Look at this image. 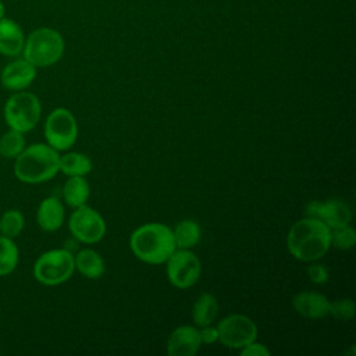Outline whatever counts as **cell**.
<instances>
[{
    "label": "cell",
    "instance_id": "obj_23",
    "mask_svg": "<svg viewBox=\"0 0 356 356\" xmlns=\"http://www.w3.org/2000/svg\"><path fill=\"white\" fill-rule=\"evenodd\" d=\"M25 149V136L22 132L8 129L0 136V156L4 159H15Z\"/></svg>",
    "mask_w": 356,
    "mask_h": 356
},
{
    "label": "cell",
    "instance_id": "obj_9",
    "mask_svg": "<svg viewBox=\"0 0 356 356\" xmlns=\"http://www.w3.org/2000/svg\"><path fill=\"white\" fill-rule=\"evenodd\" d=\"M218 342L229 349H242L257 338L256 323L245 314H229L217 324Z\"/></svg>",
    "mask_w": 356,
    "mask_h": 356
},
{
    "label": "cell",
    "instance_id": "obj_6",
    "mask_svg": "<svg viewBox=\"0 0 356 356\" xmlns=\"http://www.w3.org/2000/svg\"><path fill=\"white\" fill-rule=\"evenodd\" d=\"M75 271L74 254L67 249H51L42 253L33 264V277L38 282L54 286L65 282Z\"/></svg>",
    "mask_w": 356,
    "mask_h": 356
},
{
    "label": "cell",
    "instance_id": "obj_19",
    "mask_svg": "<svg viewBox=\"0 0 356 356\" xmlns=\"http://www.w3.org/2000/svg\"><path fill=\"white\" fill-rule=\"evenodd\" d=\"M89 195H90L89 184L81 175L70 177L63 186V197L65 203L74 209L86 204Z\"/></svg>",
    "mask_w": 356,
    "mask_h": 356
},
{
    "label": "cell",
    "instance_id": "obj_20",
    "mask_svg": "<svg viewBox=\"0 0 356 356\" xmlns=\"http://www.w3.org/2000/svg\"><path fill=\"white\" fill-rule=\"evenodd\" d=\"M200 227L195 220H182L172 229L177 249H192L200 241Z\"/></svg>",
    "mask_w": 356,
    "mask_h": 356
},
{
    "label": "cell",
    "instance_id": "obj_4",
    "mask_svg": "<svg viewBox=\"0 0 356 356\" xmlns=\"http://www.w3.org/2000/svg\"><path fill=\"white\" fill-rule=\"evenodd\" d=\"M64 49V38L58 31L49 26H40L25 38L22 56L36 68H43L60 61Z\"/></svg>",
    "mask_w": 356,
    "mask_h": 356
},
{
    "label": "cell",
    "instance_id": "obj_14",
    "mask_svg": "<svg viewBox=\"0 0 356 356\" xmlns=\"http://www.w3.org/2000/svg\"><path fill=\"white\" fill-rule=\"evenodd\" d=\"M292 306L305 318H323L328 316L330 300L320 292L303 291L292 298Z\"/></svg>",
    "mask_w": 356,
    "mask_h": 356
},
{
    "label": "cell",
    "instance_id": "obj_29",
    "mask_svg": "<svg viewBox=\"0 0 356 356\" xmlns=\"http://www.w3.org/2000/svg\"><path fill=\"white\" fill-rule=\"evenodd\" d=\"M199 334H200L202 343H214V342H218V331H217V327H213L211 324L204 325V327H200Z\"/></svg>",
    "mask_w": 356,
    "mask_h": 356
},
{
    "label": "cell",
    "instance_id": "obj_25",
    "mask_svg": "<svg viewBox=\"0 0 356 356\" xmlns=\"http://www.w3.org/2000/svg\"><path fill=\"white\" fill-rule=\"evenodd\" d=\"M356 243V231L348 225L332 228L331 229V245L337 249L348 250L352 249Z\"/></svg>",
    "mask_w": 356,
    "mask_h": 356
},
{
    "label": "cell",
    "instance_id": "obj_5",
    "mask_svg": "<svg viewBox=\"0 0 356 356\" xmlns=\"http://www.w3.org/2000/svg\"><path fill=\"white\" fill-rule=\"evenodd\" d=\"M42 115V104L39 97L26 90L14 92L4 104V120L8 128L22 134L33 129Z\"/></svg>",
    "mask_w": 356,
    "mask_h": 356
},
{
    "label": "cell",
    "instance_id": "obj_13",
    "mask_svg": "<svg viewBox=\"0 0 356 356\" xmlns=\"http://www.w3.org/2000/svg\"><path fill=\"white\" fill-rule=\"evenodd\" d=\"M202 346L199 328L193 325H179L167 339V353L170 356H193Z\"/></svg>",
    "mask_w": 356,
    "mask_h": 356
},
{
    "label": "cell",
    "instance_id": "obj_2",
    "mask_svg": "<svg viewBox=\"0 0 356 356\" xmlns=\"http://www.w3.org/2000/svg\"><path fill=\"white\" fill-rule=\"evenodd\" d=\"M132 253L147 264H163L172 254L175 241L172 229L161 222H149L138 227L129 238Z\"/></svg>",
    "mask_w": 356,
    "mask_h": 356
},
{
    "label": "cell",
    "instance_id": "obj_7",
    "mask_svg": "<svg viewBox=\"0 0 356 356\" xmlns=\"http://www.w3.org/2000/svg\"><path fill=\"white\" fill-rule=\"evenodd\" d=\"M46 143L57 152L68 150L78 138V124L74 114L64 107L54 108L44 121Z\"/></svg>",
    "mask_w": 356,
    "mask_h": 356
},
{
    "label": "cell",
    "instance_id": "obj_24",
    "mask_svg": "<svg viewBox=\"0 0 356 356\" xmlns=\"http://www.w3.org/2000/svg\"><path fill=\"white\" fill-rule=\"evenodd\" d=\"M25 225V218L19 210L11 209L3 213L0 217V235H4L7 238H17Z\"/></svg>",
    "mask_w": 356,
    "mask_h": 356
},
{
    "label": "cell",
    "instance_id": "obj_12",
    "mask_svg": "<svg viewBox=\"0 0 356 356\" xmlns=\"http://www.w3.org/2000/svg\"><path fill=\"white\" fill-rule=\"evenodd\" d=\"M36 78V67L28 60L17 58L10 61L0 74V82L10 92L25 90Z\"/></svg>",
    "mask_w": 356,
    "mask_h": 356
},
{
    "label": "cell",
    "instance_id": "obj_11",
    "mask_svg": "<svg viewBox=\"0 0 356 356\" xmlns=\"http://www.w3.org/2000/svg\"><path fill=\"white\" fill-rule=\"evenodd\" d=\"M306 217L321 220L330 229L348 225L352 220L350 207L338 199H330L327 202L313 200L307 203L305 209Z\"/></svg>",
    "mask_w": 356,
    "mask_h": 356
},
{
    "label": "cell",
    "instance_id": "obj_8",
    "mask_svg": "<svg viewBox=\"0 0 356 356\" xmlns=\"http://www.w3.org/2000/svg\"><path fill=\"white\" fill-rule=\"evenodd\" d=\"M165 263L167 278L178 289L191 288L200 278L202 263L191 249H175Z\"/></svg>",
    "mask_w": 356,
    "mask_h": 356
},
{
    "label": "cell",
    "instance_id": "obj_1",
    "mask_svg": "<svg viewBox=\"0 0 356 356\" xmlns=\"http://www.w3.org/2000/svg\"><path fill=\"white\" fill-rule=\"evenodd\" d=\"M286 246L296 260L305 263L316 261L331 246V229L318 218L305 217L289 228Z\"/></svg>",
    "mask_w": 356,
    "mask_h": 356
},
{
    "label": "cell",
    "instance_id": "obj_22",
    "mask_svg": "<svg viewBox=\"0 0 356 356\" xmlns=\"http://www.w3.org/2000/svg\"><path fill=\"white\" fill-rule=\"evenodd\" d=\"M19 260V250L14 239L0 235V277L11 274Z\"/></svg>",
    "mask_w": 356,
    "mask_h": 356
},
{
    "label": "cell",
    "instance_id": "obj_16",
    "mask_svg": "<svg viewBox=\"0 0 356 356\" xmlns=\"http://www.w3.org/2000/svg\"><path fill=\"white\" fill-rule=\"evenodd\" d=\"M65 218L64 206L56 196H49L43 199L36 211L38 225L47 232H54L61 228Z\"/></svg>",
    "mask_w": 356,
    "mask_h": 356
},
{
    "label": "cell",
    "instance_id": "obj_26",
    "mask_svg": "<svg viewBox=\"0 0 356 356\" xmlns=\"http://www.w3.org/2000/svg\"><path fill=\"white\" fill-rule=\"evenodd\" d=\"M328 314L341 321L350 320L355 316V303L350 299H338L330 302Z\"/></svg>",
    "mask_w": 356,
    "mask_h": 356
},
{
    "label": "cell",
    "instance_id": "obj_15",
    "mask_svg": "<svg viewBox=\"0 0 356 356\" xmlns=\"http://www.w3.org/2000/svg\"><path fill=\"white\" fill-rule=\"evenodd\" d=\"M25 35L21 26L7 17L0 19V54L17 57L22 53Z\"/></svg>",
    "mask_w": 356,
    "mask_h": 356
},
{
    "label": "cell",
    "instance_id": "obj_30",
    "mask_svg": "<svg viewBox=\"0 0 356 356\" xmlns=\"http://www.w3.org/2000/svg\"><path fill=\"white\" fill-rule=\"evenodd\" d=\"M4 17H6V7H4L3 1L0 0V19H1V18H4Z\"/></svg>",
    "mask_w": 356,
    "mask_h": 356
},
{
    "label": "cell",
    "instance_id": "obj_3",
    "mask_svg": "<svg viewBox=\"0 0 356 356\" xmlns=\"http://www.w3.org/2000/svg\"><path fill=\"white\" fill-rule=\"evenodd\" d=\"M14 160V175L25 184L46 182L58 172L60 154L47 143H33Z\"/></svg>",
    "mask_w": 356,
    "mask_h": 356
},
{
    "label": "cell",
    "instance_id": "obj_10",
    "mask_svg": "<svg viewBox=\"0 0 356 356\" xmlns=\"http://www.w3.org/2000/svg\"><path fill=\"white\" fill-rule=\"evenodd\" d=\"M72 236L82 243H96L106 234V222L99 211L83 204L75 207L68 220Z\"/></svg>",
    "mask_w": 356,
    "mask_h": 356
},
{
    "label": "cell",
    "instance_id": "obj_18",
    "mask_svg": "<svg viewBox=\"0 0 356 356\" xmlns=\"http://www.w3.org/2000/svg\"><path fill=\"white\" fill-rule=\"evenodd\" d=\"M217 313H218V302L216 296L209 292L202 293L196 299L192 307V318L196 327L199 328L211 324L216 320Z\"/></svg>",
    "mask_w": 356,
    "mask_h": 356
},
{
    "label": "cell",
    "instance_id": "obj_21",
    "mask_svg": "<svg viewBox=\"0 0 356 356\" xmlns=\"http://www.w3.org/2000/svg\"><path fill=\"white\" fill-rule=\"evenodd\" d=\"M58 171H61L68 177H74V175L85 177L92 171V161L83 153L70 152L60 156Z\"/></svg>",
    "mask_w": 356,
    "mask_h": 356
},
{
    "label": "cell",
    "instance_id": "obj_28",
    "mask_svg": "<svg viewBox=\"0 0 356 356\" xmlns=\"http://www.w3.org/2000/svg\"><path fill=\"white\" fill-rule=\"evenodd\" d=\"M241 355L242 356H268L270 350L263 343L253 341L241 349Z\"/></svg>",
    "mask_w": 356,
    "mask_h": 356
},
{
    "label": "cell",
    "instance_id": "obj_17",
    "mask_svg": "<svg viewBox=\"0 0 356 356\" xmlns=\"http://www.w3.org/2000/svg\"><path fill=\"white\" fill-rule=\"evenodd\" d=\"M75 270L89 280L100 278L106 271L104 259L93 249H82L74 254Z\"/></svg>",
    "mask_w": 356,
    "mask_h": 356
},
{
    "label": "cell",
    "instance_id": "obj_27",
    "mask_svg": "<svg viewBox=\"0 0 356 356\" xmlns=\"http://www.w3.org/2000/svg\"><path fill=\"white\" fill-rule=\"evenodd\" d=\"M307 277L312 282L321 285L328 281V270L325 268V266L312 261V264L307 267Z\"/></svg>",
    "mask_w": 356,
    "mask_h": 356
}]
</instances>
